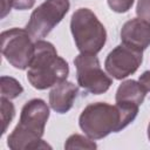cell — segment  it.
<instances>
[{"mask_svg": "<svg viewBox=\"0 0 150 150\" xmlns=\"http://www.w3.org/2000/svg\"><path fill=\"white\" fill-rule=\"evenodd\" d=\"M74 64L76 67L77 83L84 90L100 95L105 93L112 84V80L102 70L96 54H79Z\"/></svg>", "mask_w": 150, "mask_h": 150, "instance_id": "obj_7", "label": "cell"}, {"mask_svg": "<svg viewBox=\"0 0 150 150\" xmlns=\"http://www.w3.org/2000/svg\"><path fill=\"white\" fill-rule=\"evenodd\" d=\"M138 82L145 88L146 91H150V70L144 71V73L139 76Z\"/></svg>", "mask_w": 150, "mask_h": 150, "instance_id": "obj_18", "label": "cell"}, {"mask_svg": "<svg viewBox=\"0 0 150 150\" xmlns=\"http://www.w3.org/2000/svg\"><path fill=\"white\" fill-rule=\"evenodd\" d=\"M136 14L139 19H143L150 23V0H138Z\"/></svg>", "mask_w": 150, "mask_h": 150, "instance_id": "obj_16", "label": "cell"}, {"mask_svg": "<svg viewBox=\"0 0 150 150\" xmlns=\"http://www.w3.org/2000/svg\"><path fill=\"white\" fill-rule=\"evenodd\" d=\"M70 30L81 53L97 54L105 45V28L89 8H79L74 12L70 20Z\"/></svg>", "mask_w": 150, "mask_h": 150, "instance_id": "obj_4", "label": "cell"}, {"mask_svg": "<svg viewBox=\"0 0 150 150\" xmlns=\"http://www.w3.org/2000/svg\"><path fill=\"white\" fill-rule=\"evenodd\" d=\"M79 93L77 87L69 81H62L54 86L49 93V104L59 114H66L73 107L74 100Z\"/></svg>", "mask_w": 150, "mask_h": 150, "instance_id": "obj_10", "label": "cell"}, {"mask_svg": "<svg viewBox=\"0 0 150 150\" xmlns=\"http://www.w3.org/2000/svg\"><path fill=\"white\" fill-rule=\"evenodd\" d=\"M9 6L18 11H26L34 6L35 0H7Z\"/></svg>", "mask_w": 150, "mask_h": 150, "instance_id": "obj_17", "label": "cell"}, {"mask_svg": "<svg viewBox=\"0 0 150 150\" xmlns=\"http://www.w3.org/2000/svg\"><path fill=\"white\" fill-rule=\"evenodd\" d=\"M96 148L97 145L94 141H91V138L77 134H74L70 137H68L64 144V149H96Z\"/></svg>", "mask_w": 150, "mask_h": 150, "instance_id": "obj_13", "label": "cell"}, {"mask_svg": "<svg viewBox=\"0 0 150 150\" xmlns=\"http://www.w3.org/2000/svg\"><path fill=\"white\" fill-rule=\"evenodd\" d=\"M134 4V0H108L109 7L116 13L128 12Z\"/></svg>", "mask_w": 150, "mask_h": 150, "instance_id": "obj_15", "label": "cell"}, {"mask_svg": "<svg viewBox=\"0 0 150 150\" xmlns=\"http://www.w3.org/2000/svg\"><path fill=\"white\" fill-rule=\"evenodd\" d=\"M48 118L49 108L43 100L33 98L28 101L22 107L18 125L7 138L8 148L12 150L52 148L41 139Z\"/></svg>", "mask_w": 150, "mask_h": 150, "instance_id": "obj_2", "label": "cell"}, {"mask_svg": "<svg viewBox=\"0 0 150 150\" xmlns=\"http://www.w3.org/2000/svg\"><path fill=\"white\" fill-rule=\"evenodd\" d=\"M69 0H46L33 11L26 30L34 40H42L69 11Z\"/></svg>", "mask_w": 150, "mask_h": 150, "instance_id": "obj_6", "label": "cell"}, {"mask_svg": "<svg viewBox=\"0 0 150 150\" xmlns=\"http://www.w3.org/2000/svg\"><path fill=\"white\" fill-rule=\"evenodd\" d=\"M146 90L145 88L137 81L128 80L120 84L116 91V104L125 105V107H135L138 108L144 98Z\"/></svg>", "mask_w": 150, "mask_h": 150, "instance_id": "obj_11", "label": "cell"}, {"mask_svg": "<svg viewBox=\"0 0 150 150\" xmlns=\"http://www.w3.org/2000/svg\"><path fill=\"white\" fill-rule=\"evenodd\" d=\"M122 43L143 52L150 46V23L136 18L127 21L121 29Z\"/></svg>", "mask_w": 150, "mask_h": 150, "instance_id": "obj_9", "label": "cell"}, {"mask_svg": "<svg viewBox=\"0 0 150 150\" xmlns=\"http://www.w3.org/2000/svg\"><path fill=\"white\" fill-rule=\"evenodd\" d=\"M26 29L11 28L1 33V53L5 59L16 69L29 67L34 54L35 43Z\"/></svg>", "mask_w": 150, "mask_h": 150, "instance_id": "obj_5", "label": "cell"}, {"mask_svg": "<svg viewBox=\"0 0 150 150\" xmlns=\"http://www.w3.org/2000/svg\"><path fill=\"white\" fill-rule=\"evenodd\" d=\"M143 61V52L128 45L115 47L107 56L104 67L109 75L116 80H123L134 74Z\"/></svg>", "mask_w": 150, "mask_h": 150, "instance_id": "obj_8", "label": "cell"}, {"mask_svg": "<svg viewBox=\"0 0 150 150\" xmlns=\"http://www.w3.org/2000/svg\"><path fill=\"white\" fill-rule=\"evenodd\" d=\"M148 138H149V141H150V123H149V125H148Z\"/></svg>", "mask_w": 150, "mask_h": 150, "instance_id": "obj_19", "label": "cell"}, {"mask_svg": "<svg viewBox=\"0 0 150 150\" xmlns=\"http://www.w3.org/2000/svg\"><path fill=\"white\" fill-rule=\"evenodd\" d=\"M0 87H1V97L7 100L16 98L23 91V88L20 84V82L11 76H1Z\"/></svg>", "mask_w": 150, "mask_h": 150, "instance_id": "obj_12", "label": "cell"}, {"mask_svg": "<svg viewBox=\"0 0 150 150\" xmlns=\"http://www.w3.org/2000/svg\"><path fill=\"white\" fill-rule=\"evenodd\" d=\"M68 74V63L57 55L55 47L48 41L38 40L35 54L27 71L29 83L35 89L43 90L64 81Z\"/></svg>", "mask_w": 150, "mask_h": 150, "instance_id": "obj_3", "label": "cell"}, {"mask_svg": "<svg viewBox=\"0 0 150 150\" xmlns=\"http://www.w3.org/2000/svg\"><path fill=\"white\" fill-rule=\"evenodd\" d=\"M0 103H1L0 110H1V121H2V131H1V134L4 135L6 132L8 125L11 124L14 115H15V108H14L13 103L11 102V100L4 98V97L0 98Z\"/></svg>", "mask_w": 150, "mask_h": 150, "instance_id": "obj_14", "label": "cell"}, {"mask_svg": "<svg viewBox=\"0 0 150 150\" xmlns=\"http://www.w3.org/2000/svg\"><path fill=\"white\" fill-rule=\"evenodd\" d=\"M138 108L104 102L87 105L80 115L79 124L91 139H101L111 132H118L130 124L137 116Z\"/></svg>", "mask_w": 150, "mask_h": 150, "instance_id": "obj_1", "label": "cell"}]
</instances>
